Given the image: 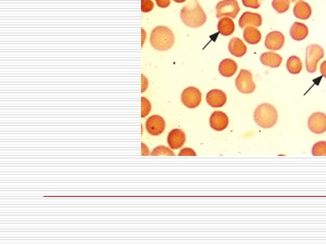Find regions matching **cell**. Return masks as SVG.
I'll use <instances>...</instances> for the list:
<instances>
[{"label":"cell","instance_id":"4","mask_svg":"<svg viewBox=\"0 0 326 245\" xmlns=\"http://www.w3.org/2000/svg\"><path fill=\"white\" fill-rule=\"evenodd\" d=\"M324 49L318 44H311L306 49V69L309 73L317 71V64L324 57Z\"/></svg>","mask_w":326,"mask_h":245},{"label":"cell","instance_id":"26","mask_svg":"<svg viewBox=\"0 0 326 245\" xmlns=\"http://www.w3.org/2000/svg\"><path fill=\"white\" fill-rule=\"evenodd\" d=\"M141 101H142V114H141V116H142V118H145L150 113V109H151V104L149 102V100L146 99L145 97H142Z\"/></svg>","mask_w":326,"mask_h":245},{"label":"cell","instance_id":"17","mask_svg":"<svg viewBox=\"0 0 326 245\" xmlns=\"http://www.w3.org/2000/svg\"><path fill=\"white\" fill-rule=\"evenodd\" d=\"M237 71V64L232 59L227 58L223 60L219 66L220 75L224 77H232Z\"/></svg>","mask_w":326,"mask_h":245},{"label":"cell","instance_id":"33","mask_svg":"<svg viewBox=\"0 0 326 245\" xmlns=\"http://www.w3.org/2000/svg\"><path fill=\"white\" fill-rule=\"evenodd\" d=\"M291 2H295V1H297V0H290Z\"/></svg>","mask_w":326,"mask_h":245},{"label":"cell","instance_id":"28","mask_svg":"<svg viewBox=\"0 0 326 245\" xmlns=\"http://www.w3.org/2000/svg\"><path fill=\"white\" fill-rule=\"evenodd\" d=\"M242 3L245 7H251L254 9H257L260 7V2L259 0H242Z\"/></svg>","mask_w":326,"mask_h":245},{"label":"cell","instance_id":"6","mask_svg":"<svg viewBox=\"0 0 326 245\" xmlns=\"http://www.w3.org/2000/svg\"><path fill=\"white\" fill-rule=\"evenodd\" d=\"M236 87L239 92L244 94L254 92L256 85L252 78V74L247 70H242L236 79Z\"/></svg>","mask_w":326,"mask_h":245},{"label":"cell","instance_id":"32","mask_svg":"<svg viewBox=\"0 0 326 245\" xmlns=\"http://www.w3.org/2000/svg\"><path fill=\"white\" fill-rule=\"evenodd\" d=\"M175 2H184L186 1V0H174Z\"/></svg>","mask_w":326,"mask_h":245},{"label":"cell","instance_id":"14","mask_svg":"<svg viewBox=\"0 0 326 245\" xmlns=\"http://www.w3.org/2000/svg\"><path fill=\"white\" fill-rule=\"evenodd\" d=\"M186 141V136L180 129H173L167 137V142L170 147L173 150H177L183 146Z\"/></svg>","mask_w":326,"mask_h":245},{"label":"cell","instance_id":"7","mask_svg":"<svg viewBox=\"0 0 326 245\" xmlns=\"http://www.w3.org/2000/svg\"><path fill=\"white\" fill-rule=\"evenodd\" d=\"M181 101L185 107L194 109L201 102V92L197 87H187L182 92Z\"/></svg>","mask_w":326,"mask_h":245},{"label":"cell","instance_id":"1","mask_svg":"<svg viewBox=\"0 0 326 245\" xmlns=\"http://www.w3.org/2000/svg\"><path fill=\"white\" fill-rule=\"evenodd\" d=\"M180 17L183 23L191 28L201 27L207 19L204 10L201 7L198 0H191L185 5L181 9Z\"/></svg>","mask_w":326,"mask_h":245},{"label":"cell","instance_id":"30","mask_svg":"<svg viewBox=\"0 0 326 245\" xmlns=\"http://www.w3.org/2000/svg\"><path fill=\"white\" fill-rule=\"evenodd\" d=\"M157 2V6L162 8L169 7L171 4V0H155Z\"/></svg>","mask_w":326,"mask_h":245},{"label":"cell","instance_id":"18","mask_svg":"<svg viewBox=\"0 0 326 245\" xmlns=\"http://www.w3.org/2000/svg\"><path fill=\"white\" fill-rule=\"evenodd\" d=\"M294 14L298 19L307 20L312 15V7L307 2L300 0L294 7Z\"/></svg>","mask_w":326,"mask_h":245},{"label":"cell","instance_id":"29","mask_svg":"<svg viewBox=\"0 0 326 245\" xmlns=\"http://www.w3.org/2000/svg\"><path fill=\"white\" fill-rule=\"evenodd\" d=\"M179 156H196L195 151L190 148H184L179 154Z\"/></svg>","mask_w":326,"mask_h":245},{"label":"cell","instance_id":"24","mask_svg":"<svg viewBox=\"0 0 326 245\" xmlns=\"http://www.w3.org/2000/svg\"><path fill=\"white\" fill-rule=\"evenodd\" d=\"M312 156H326V141H319L312 146Z\"/></svg>","mask_w":326,"mask_h":245},{"label":"cell","instance_id":"11","mask_svg":"<svg viewBox=\"0 0 326 245\" xmlns=\"http://www.w3.org/2000/svg\"><path fill=\"white\" fill-rule=\"evenodd\" d=\"M227 114L222 111H215L210 115V125L215 131H223L228 125Z\"/></svg>","mask_w":326,"mask_h":245},{"label":"cell","instance_id":"10","mask_svg":"<svg viewBox=\"0 0 326 245\" xmlns=\"http://www.w3.org/2000/svg\"><path fill=\"white\" fill-rule=\"evenodd\" d=\"M285 43V36L280 31H273L267 35L265 39L266 48L269 50L276 51L280 50Z\"/></svg>","mask_w":326,"mask_h":245},{"label":"cell","instance_id":"22","mask_svg":"<svg viewBox=\"0 0 326 245\" xmlns=\"http://www.w3.org/2000/svg\"><path fill=\"white\" fill-rule=\"evenodd\" d=\"M286 67L290 73L298 75L302 71V63L300 57L296 56H290L286 62Z\"/></svg>","mask_w":326,"mask_h":245},{"label":"cell","instance_id":"15","mask_svg":"<svg viewBox=\"0 0 326 245\" xmlns=\"http://www.w3.org/2000/svg\"><path fill=\"white\" fill-rule=\"evenodd\" d=\"M308 28L301 22H295L290 28V36L296 41H301L307 38L308 35Z\"/></svg>","mask_w":326,"mask_h":245},{"label":"cell","instance_id":"19","mask_svg":"<svg viewBox=\"0 0 326 245\" xmlns=\"http://www.w3.org/2000/svg\"><path fill=\"white\" fill-rule=\"evenodd\" d=\"M260 61L264 66L276 68L282 62V57L276 53H264L261 55Z\"/></svg>","mask_w":326,"mask_h":245},{"label":"cell","instance_id":"21","mask_svg":"<svg viewBox=\"0 0 326 245\" xmlns=\"http://www.w3.org/2000/svg\"><path fill=\"white\" fill-rule=\"evenodd\" d=\"M245 41L250 44H256L262 39L260 31L255 27H247L243 33Z\"/></svg>","mask_w":326,"mask_h":245},{"label":"cell","instance_id":"12","mask_svg":"<svg viewBox=\"0 0 326 245\" xmlns=\"http://www.w3.org/2000/svg\"><path fill=\"white\" fill-rule=\"evenodd\" d=\"M206 102L214 108L222 107L227 102V96L221 90L213 89L206 95Z\"/></svg>","mask_w":326,"mask_h":245},{"label":"cell","instance_id":"16","mask_svg":"<svg viewBox=\"0 0 326 245\" xmlns=\"http://www.w3.org/2000/svg\"><path fill=\"white\" fill-rule=\"evenodd\" d=\"M228 50L230 54L237 57H242L247 54V48L242 39L237 37L232 38L228 44Z\"/></svg>","mask_w":326,"mask_h":245},{"label":"cell","instance_id":"25","mask_svg":"<svg viewBox=\"0 0 326 245\" xmlns=\"http://www.w3.org/2000/svg\"><path fill=\"white\" fill-rule=\"evenodd\" d=\"M151 156H174L175 153L166 146H158L152 151Z\"/></svg>","mask_w":326,"mask_h":245},{"label":"cell","instance_id":"13","mask_svg":"<svg viewBox=\"0 0 326 245\" xmlns=\"http://www.w3.org/2000/svg\"><path fill=\"white\" fill-rule=\"evenodd\" d=\"M262 17L259 13L246 12L242 15L239 19V27L243 29L247 27H261Z\"/></svg>","mask_w":326,"mask_h":245},{"label":"cell","instance_id":"5","mask_svg":"<svg viewBox=\"0 0 326 245\" xmlns=\"http://www.w3.org/2000/svg\"><path fill=\"white\" fill-rule=\"evenodd\" d=\"M215 11L217 18L225 17L235 18L240 12L239 4L237 0H222L218 2Z\"/></svg>","mask_w":326,"mask_h":245},{"label":"cell","instance_id":"3","mask_svg":"<svg viewBox=\"0 0 326 245\" xmlns=\"http://www.w3.org/2000/svg\"><path fill=\"white\" fill-rule=\"evenodd\" d=\"M254 121L263 129L273 128L277 122L278 114L275 107L263 103L257 107L254 114Z\"/></svg>","mask_w":326,"mask_h":245},{"label":"cell","instance_id":"27","mask_svg":"<svg viewBox=\"0 0 326 245\" xmlns=\"http://www.w3.org/2000/svg\"><path fill=\"white\" fill-rule=\"evenodd\" d=\"M153 2L151 0H141V11L143 12H149L153 8Z\"/></svg>","mask_w":326,"mask_h":245},{"label":"cell","instance_id":"2","mask_svg":"<svg viewBox=\"0 0 326 245\" xmlns=\"http://www.w3.org/2000/svg\"><path fill=\"white\" fill-rule=\"evenodd\" d=\"M174 33L168 27L160 26L152 29L150 44L158 51H167L174 45Z\"/></svg>","mask_w":326,"mask_h":245},{"label":"cell","instance_id":"31","mask_svg":"<svg viewBox=\"0 0 326 245\" xmlns=\"http://www.w3.org/2000/svg\"><path fill=\"white\" fill-rule=\"evenodd\" d=\"M321 73L326 78V61H323L321 65Z\"/></svg>","mask_w":326,"mask_h":245},{"label":"cell","instance_id":"9","mask_svg":"<svg viewBox=\"0 0 326 245\" xmlns=\"http://www.w3.org/2000/svg\"><path fill=\"white\" fill-rule=\"evenodd\" d=\"M165 127L166 123L164 119L159 115H152L146 121V130L153 136L162 134L164 132Z\"/></svg>","mask_w":326,"mask_h":245},{"label":"cell","instance_id":"23","mask_svg":"<svg viewBox=\"0 0 326 245\" xmlns=\"http://www.w3.org/2000/svg\"><path fill=\"white\" fill-rule=\"evenodd\" d=\"M272 5L278 13H284L290 8V0H273Z\"/></svg>","mask_w":326,"mask_h":245},{"label":"cell","instance_id":"20","mask_svg":"<svg viewBox=\"0 0 326 245\" xmlns=\"http://www.w3.org/2000/svg\"><path fill=\"white\" fill-rule=\"evenodd\" d=\"M217 29L224 36H228L234 32V22L229 17H222L218 23Z\"/></svg>","mask_w":326,"mask_h":245},{"label":"cell","instance_id":"8","mask_svg":"<svg viewBox=\"0 0 326 245\" xmlns=\"http://www.w3.org/2000/svg\"><path fill=\"white\" fill-rule=\"evenodd\" d=\"M307 125L313 134H324L326 131V114L322 112H315L309 117Z\"/></svg>","mask_w":326,"mask_h":245}]
</instances>
